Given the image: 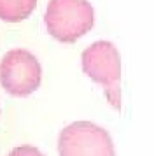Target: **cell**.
<instances>
[{
    "mask_svg": "<svg viewBox=\"0 0 154 156\" xmlns=\"http://www.w3.org/2000/svg\"><path fill=\"white\" fill-rule=\"evenodd\" d=\"M42 67L26 49H11L0 62V84L12 97H28L40 86Z\"/></svg>",
    "mask_w": 154,
    "mask_h": 156,
    "instance_id": "277c9868",
    "label": "cell"
},
{
    "mask_svg": "<svg viewBox=\"0 0 154 156\" xmlns=\"http://www.w3.org/2000/svg\"><path fill=\"white\" fill-rule=\"evenodd\" d=\"M37 7V0H0V20L18 23L26 20Z\"/></svg>",
    "mask_w": 154,
    "mask_h": 156,
    "instance_id": "5b68a950",
    "label": "cell"
},
{
    "mask_svg": "<svg viewBox=\"0 0 154 156\" xmlns=\"http://www.w3.org/2000/svg\"><path fill=\"white\" fill-rule=\"evenodd\" d=\"M60 156H116L110 133L93 121H74L60 132Z\"/></svg>",
    "mask_w": 154,
    "mask_h": 156,
    "instance_id": "3957f363",
    "label": "cell"
},
{
    "mask_svg": "<svg viewBox=\"0 0 154 156\" xmlns=\"http://www.w3.org/2000/svg\"><path fill=\"white\" fill-rule=\"evenodd\" d=\"M44 23L58 42H75L95 25V9L88 0H49Z\"/></svg>",
    "mask_w": 154,
    "mask_h": 156,
    "instance_id": "7a4b0ae2",
    "label": "cell"
},
{
    "mask_svg": "<svg viewBox=\"0 0 154 156\" xmlns=\"http://www.w3.org/2000/svg\"><path fill=\"white\" fill-rule=\"evenodd\" d=\"M82 72L105 88L112 109L121 111V55L109 41H96L82 51Z\"/></svg>",
    "mask_w": 154,
    "mask_h": 156,
    "instance_id": "6da1fadb",
    "label": "cell"
},
{
    "mask_svg": "<svg viewBox=\"0 0 154 156\" xmlns=\"http://www.w3.org/2000/svg\"><path fill=\"white\" fill-rule=\"evenodd\" d=\"M9 156H44V154L33 146H18L11 151Z\"/></svg>",
    "mask_w": 154,
    "mask_h": 156,
    "instance_id": "8992f818",
    "label": "cell"
}]
</instances>
